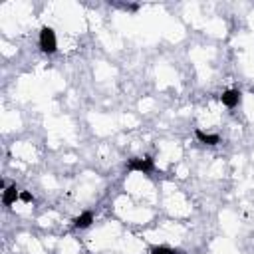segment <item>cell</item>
Here are the masks:
<instances>
[{
  "label": "cell",
  "instance_id": "6da1fadb",
  "mask_svg": "<svg viewBox=\"0 0 254 254\" xmlns=\"http://www.w3.org/2000/svg\"><path fill=\"white\" fill-rule=\"evenodd\" d=\"M38 42H40V50L44 54H56L58 52V38H56V32L50 26H44L40 30Z\"/></svg>",
  "mask_w": 254,
  "mask_h": 254
},
{
  "label": "cell",
  "instance_id": "7a4b0ae2",
  "mask_svg": "<svg viewBox=\"0 0 254 254\" xmlns=\"http://www.w3.org/2000/svg\"><path fill=\"white\" fill-rule=\"evenodd\" d=\"M155 169V163H153V159L151 157H135V159H131L129 163H127V171H133V173H143V175H147V173H151Z\"/></svg>",
  "mask_w": 254,
  "mask_h": 254
},
{
  "label": "cell",
  "instance_id": "3957f363",
  "mask_svg": "<svg viewBox=\"0 0 254 254\" xmlns=\"http://www.w3.org/2000/svg\"><path fill=\"white\" fill-rule=\"evenodd\" d=\"M240 99H242V93H240V89H226V91L220 95V101H222V105H226L228 109H234V107L240 103Z\"/></svg>",
  "mask_w": 254,
  "mask_h": 254
},
{
  "label": "cell",
  "instance_id": "277c9868",
  "mask_svg": "<svg viewBox=\"0 0 254 254\" xmlns=\"http://www.w3.org/2000/svg\"><path fill=\"white\" fill-rule=\"evenodd\" d=\"M194 137H196L202 145H208V147H214V145L220 143V137H218L216 133H206V131H202V129H196V131H194Z\"/></svg>",
  "mask_w": 254,
  "mask_h": 254
},
{
  "label": "cell",
  "instance_id": "5b68a950",
  "mask_svg": "<svg viewBox=\"0 0 254 254\" xmlns=\"http://www.w3.org/2000/svg\"><path fill=\"white\" fill-rule=\"evenodd\" d=\"M91 222H93V212H91V210H83L79 216H75V218H73V226H75V228H79V230L89 228V226H91Z\"/></svg>",
  "mask_w": 254,
  "mask_h": 254
},
{
  "label": "cell",
  "instance_id": "8992f818",
  "mask_svg": "<svg viewBox=\"0 0 254 254\" xmlns=\"http://www.w3.org/2000/svg\"><path fill=\"white\" fill-rule=\"evenodd\" d=\"M16 200H20V190L16 189V185H10L2 194V202H4V206H12Z\"/></svg>",
  "mask_w": 254,
  "mask_h": 254
},
{
  "label": "cell",
  "instance_id": "52a82bcc",
  "mask_svg": "<svg viewBox=\"0 0 254 254\" xmlns=\"http://www.w3.org/2000/svg\"><path fill=\"white\" fill-rule=\"evenodd\" d=\"M149 254H177V250H173L169 246H153Z\"/></svg>",
  "mask_w": 254,
  "mask_h": 254
},
{
  "label": "cell",
  "instance_id": "ba28073f",
  "mask_svg": "<svg viewBox=\"0 0 254 254\" xmlns=\"http://www.w3.org/2000/svg\"><path fill=\"white\" fill-rule=\"evenodd\" d=\"M20 200L22 202H34V196L28 190H20Z\"/></svg>",
  "mask_w": 254,
  "mask_h": 254
}]
</instances>
